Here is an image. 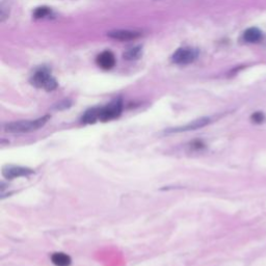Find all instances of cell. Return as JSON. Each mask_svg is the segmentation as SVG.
Segmentation results:
<instances>
[{
  "mask_svg": "<svg viewBox=\"0 0 266 266\" xmlns=\"http://www.w3.org/2000/svg\"><path fill=\"white\" fill-rule=\"evenodd\" d=\"M210 119L209 118H201L198 120H195L193 122H190L184 126L181 127H176V128H171L165 130L166 134H171V133H180V132H186V131H193V130H197L200 128H203V127L207 126L210 123Z\"/></svg>",
  "mask_w": 266,
  "mask_h": 266,
  "instance_id": "8992f818",
  "label": "cell"
},
{
  "mask_svg": "<svg viewBox=\"0 0 266 266\" xmlns=\"http://www.w3.org/2000/svg\"><path fill=\"white\" fill-rule=\"evenodd\" d=\"M51 261L55 266H70L72 264L71 257L65 253H53Z\"/></svg>",
  "mask_w": 266,
  "mask_h": 266,
  "instance_id": "9c48e42d",
  "label": "cell"
},
{
  "mask_svg": "<svg viewBox=\"0 0 266 266\" xmlns=\"http://www.w3.org/2000/svg\"><path fill=\"white\" fill-rule=\"evenodd\" d=\"M141 33L134 30H125V29H118V30H112L109 31L107 36L113 40H119V41H132L137 38L141 37Z\"/></svg>",
  "mask_w": 266,
  "mask_h": 266,
  "instance_id": "52a82bcc",
  "label": "cell"
},
{
  "mask_svg": "<svg viewBox=\"0 0 266 266\" xmlns=\"http://www.w3.org/2000/svg\"><path fill=\"white\" fill-rule=\"evenodd\" d=\"M262 38L261 30L256 27H251L243 33V40L248 43H257Z\"/></svg>",
  "mask_w": 266,
  "mask_h": 266,
  "instance_id": "30bf717a",
  "label": "cell"
},
{
  "mask_svg": "<svg viewBox=\"0 0 266 266\" xmlns=\"http://www.w3.org/2000/svg\"><path fill=\"white\" fill-rule=\"evenodd\" d=\"M1 173L5 179L13 180L16 178H21V177H29L30 175L35 174V171L33 168H29V167L7 164L2 167Z\"/></svg>",
  "mask_w": 266,
  "mask_h": 266,
  "instance_id": "5b68a950",
  "label": "cell"
},
{
  "mask_svg": "<svg viewBox=\"0 0 266 266\" xmlns=\"http://www.w3.org/2000/svg\"><path fill=\"white\" fill-rule=\"evenodd\" d=\"M49 14H50V9H49V7L42 6V7H38V8L35 10L34 16H35V18H37V19H41V18L46 17V16L49 15Z\"/></svg>",
  "mask_w": 266,
  "mask_h": 266,
  "instance_id": "7c38bea8",
  "label": "cell"
},
{
  "mask_svg": "<svg viewBox=\"0 0 266 266\" xmlns=\"http://www.w3.org/2000/svg\"><path fill=\"white\" fill-rule=\"evenodd\" d=\"M97 109V120L100 122H108L114 119H118L123 111V101L116 99L111 103L102 106V107H96Z\"/></svg>",
  "mask_w": 266,
  "mask_h": 266,
  "instance_id": "7a4b0ae2",
  "label": "cell"
},
{
  "mask_svg": "<svg viewBox=\"0 0 266 266\" xmlns=\"http://www.w3.org/2000/svg\"><path fill=\"white\" fill-rule=\"evenodd\" d=\"M252 121L254 123H256V124H261L265 121V115L264 113L258 111V112H255L253 115H252Z\"/></svg>",
  "mask_w": 266,
  "mask_h": 266,
  "instance_id": "4fadbf2b",
  "label": "cell"
},
{
  "mask_svg": "<svg viewBox=\"0 0 266 266\" xmlns=\"http://www.w3.org/2000/svg\"><path fill=\"white\" fill-rule=\"evenodd\" d=\"M199 52L194 48H180L173 54V61L177 65L185 66L194 62L198 57Z\"/></svg>",
  "mask_w": 266,
  "mask_h": 266,
  "instance_id": "277c9868",
  "label": "cell"
},
{
  "mask_svg": "<svg viewBox=\"0 0 266 266\" xmlns=\"http://www.w3.org/2000/svg\"><path fill=\"white\" fill-rule=\"evenodd\" d=\"M71 105H72L71 101H69V100H62L61 102L57 103V104L54 106V108H55V109H58V110H61V109L69 108Z\"/></svg>",
  "mask_w": 266,
  "mask_h": 266,
  "instance_id": "5bb4252c",
  "label": "cell"
},
{
  "mask_svg": "<svg viewBox=\"0 0 266 266\" xmlns=\"http://www.w3.org/2000/svg\"><path fill=\"white\" fill-rule=\"evenodd\" d=\"M142 55H143V49L140 46L133 47L129 50H127L123 54L124 58L127 60H136V59L140 58Z\"/></svg>",
  "mask_w": 266,
  "mask_h": 266,
  "instance_id": "8fae6325",
  "label": "cell"
},
{
  "mask_svg": "<svg viewBox=\"0 0 266 266\" xmlns=\"http://www.w3.org/2000/svg\"><path fill=\"white\" fill-rule=\"evenodd\" d=\"M30 82L36 88L43 89L47 92H52L57 88L56 80L50 75V73L46 69H41L36 72Z\"/></svg>",
  "mask_w": 266,
  "mask_h": 266,
  "instance_id": "3957f363",
  "label": "cell"
},
{
  "mask_svg": "<svg viewBox=\"0 0 266 266\" xmlns=\"http://www.w3.org/2000/svg\"><path fill=\"white\" fill-rule=\"evenodd\" d=\"M98 66L104 70H110L115 65V58L110 51H104L97 57Z\"/></svg>",
  "mask_w": 266,
  "mask_h": 266,
  "instance_id": "ba28073f",
  "label": "cell"
},
{
  "mask_svg": "<svg viewBox=\"0 0 266 266\" xmlns=\"http://www.w3.org/2000/svg\"><path fill=\"white\" fill-rule=\"evenodd\" d=\"M50 120V115H44L41 116L36 120H23V121H16L6 123L3 127V129L7 133L13 134H19V133H28L41 129L42 127H44L48 121Z\"/></svg>",
  "mask_w": 266,
  "mask_h": 266,
  "instance_id": "6da1fadb",
  "label": "cell"
}]
</instances>
